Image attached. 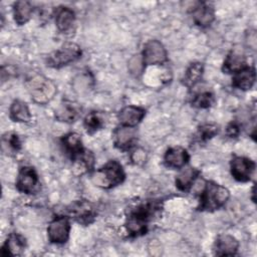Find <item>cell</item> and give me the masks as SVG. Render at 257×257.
<instances>
[{"label": "cell", "mask_w": 257, "mask_h": 257, "mask_svg": "<svg viewBox=\"0 0 257 257\" xmlns=\"http://www.w3.org/2000/svg\"><path fill=\"white\" fill-rule=\"evenodd\" d=\"M162 210V205L158 201H147L133 208L124 222V227L131 237H140L148 232L149 223L153 217Z\"/></svg>", "instance_id": "6da1fadb"}, {"label": "cell", "mask_w": 257, "mask_h": 257, "mask_svg": "<svg viewBox=\"0 0 257 257\" xmlns=\"http://www.w3.org/2000/svg\"><path fill=\"white\" fill-rule=\"evenodd\" d=\"M230 198V192L227 188L213 182L207 181L199 196L198 211L214 212L219 210Z\"/></svg>", "instance_id": "7a4b0ae2"}, {"label": "cell", "mask_w": 257, "mask_h": 257, "mask_svg": "<svg viewBox=\"0 0 257 257\" xmlns=\"http://www.w3.org/2000/svg\"><path fill=\"white\" fill-rule=\"evenodd\" d=\"M25 86L32 100L38 104L48 103L57 92L55 83L39 73L29 76L25 81Z\"/></svg>", "instance_id": "3957f363"}, {"label": "cell", "mask_w": 257, "mask_h": 257, "mask_svg": "<svg viewBox=\"0 0 257 257\" xmlns=\"http://www.w3.org/2000/svg\"><path fill=\"white\" fill-rule=\"evenodd\" d=\"M125 179L122 166L115 160L107 162L104 166L96 170L92 176V183L102 189H111L120 185Z\"/></svg>", "instance_id": "277c9868"}, {"label": "cell", "mask_w": 257, "mask_h": 257, "mask_svg": "<svg viewBox=\"0 0 257 257\" xmlns=\"http://www.w3.org/2000/svg\"><path fill=\"white\" fill-rule=\"evenodd\" d=\"M82 51L78 44L74 42H65L58 49L51 52L47 58V66L52 68H61L81 57Z\"/></svg>", "instance_id": "5b68a950"}, {"label": "cell", "mask_w": 257, "mask_h": 257, "mask_svg": "<svg viewBox=\"0 0 257 257\" xmlns=\"http://www.w3.org/2000/svg\"><path fill=\"white\" fill-rule=\"evenodd\" d=\"M64 215L80 224L88 225L94 221L96 211L91 202L87 200H77L65 207Z\"/></svg>", "instance_id": "8992f818"}, {"label": "cell", "mask_w": 257, "mask_h": 257, "mask_svg": "<svg viewBox=\"0 0 257 257\" xmlns=\"http://www.w3.org/2000/svg\"><path fill=\"white\" fill-rule=\"evenodd\" d=\"M141 55L146 67L151 65H162L168 60V53L165 46L157 39H151L146 42Z\"/></svg>", "instance_id": "52a82bcc"}, {"label": "cell", "mask_w": 257, "mask_h": 257, "mask_svg": "<svg viewBox=\"0 0 257 257\" xmlns=\"http://www.w3.org/2000/svg\"><path fill=\"white\" fill-rule=\"evenodd\" d=\"M71 225L65 215H59L53 218L47 228V236L51 243L64 244L69 239Z\"/></svg>", "instance_id": "ba28073f"}, {"label": "cell", "mask_w": 257, "mask_h": 257, "mask_svg": "<svg viewBox=\"0 0 257 257\" xmlns=\"http://www.w3.org/2000/svg\"><path fill=\"white\" fill-rule=\"evenodd\" d=\"M255 168V162L246 157L234 156L230 161L231 175L237 182L246 183L250 181Z\"/></svg>", "instance_id": "9c48e42d"}, {"label": "cell", "mask_w": 257, "mask_h": 257, "mask_svg": "<svg viewBox=\"0 0 257 257\" xmlns=\"http://www.w3.org/2000/svg\"><path fill=\"white\" fill-rule=\"evenodd\" d=\"M191 4L192 6L189 7V12L191 13L195 24L203 28L209 27L215 20L214 7L207 2L202 1L193 2Z\"/></svg>", "instance_id": "30bf717a"}, {"label": "cell", "mask_w": 257, "mask_h": 257, "mask_svg": "<svg viewBox=\"0 0 257 257\" xmlns=\"http://www.w3.org/2000/svg\"><path fill=\"white\" fill-rule=\"evenodd\" d=\"M38 182L39 179L35 169L30 166H24L21 167L18 172L15 186L20 193L32 194L37 187Z\"/></svg>", "instance_id": "8fae6325"}, {"label": "cell", "mask_w": 257, "mask_h": 257, "mask_svg": "<svg viewBox=\"0 0 257 257\" xmlns=\"http://www.w3.org/2000/svg\"><path fill=\"white\" fill-rule=\"evenodd\" d=\"M114 147L125 151L130 150L137 141V131L135 127L119 125L112 133Z\"/></svg>", "instance_id": "7c38bea8"}, {"label": "cell", "mask_w": 257, "mask_h": 257, "mask_svg": "<svg viewBox=\"0 0 257 257\" xmlns=\"http://www.w3.org/2000/svg\"><path fill=\"white\" fill-rule=\"evenodd\" d=\"M246 66H248V63L244 51L241 48H232L223 62L222 70L224 73L234 74Z\"/></svg>", "instance_id": "4fadbf2b"}, {"label": "cell", "mask_w": 257, "mask_h": 257, "mask_svg": "<svg viewBox=\"0 0 257 257\" xmlns=\"http://www.w3.org/2000/svg\"><path fill=\"white\" fill-rule=\"evenodd\" d=\"M190 160V155L183 147L169 148L164 156V163L166 167L171 169H182Z\"/></svg>", "instance_id": "5bb4252c"}, {"label": "cell", "mask_w": 257, "mask_h": 257, "mask_svg": "<svg viewBox=\"0 0 257 257\" xmlns=\"http://www.w3.org/2000/svg\"><path fill=\"white\" fill-rule=\"evenodd\" d=\"M145 115V108L137 105H126L119 110L117 118L121 125L136 127L143 120Z\"/></svg>", "instance_id": "9a60e30c"}, {"label": "cell", "mask_w": 257, "mask_h": 257, "mask_svg": "<svg viewBox=\"0 0 257 257\" xmlns=\"http://www.w3.org/2000/svg\"><path fill=\"white\" fill-rule=\"evenodd\" d=\"M61 145L66 155L75 162L84 152L81 137L76 133H68L61 138Z\"/></svg>", "instance_id": "2e32d148"}, {"label": "cell", "mask_w": 257, "mask_h": 257, "mask_svg": "<svg viewBox=\"0 0 257 257\" xmlns=\"http://www.w3.org/2000/svg\"><path fill=\"white\" fill-rule=\"evenodd\" d=\"M239 248L238 240L229 234L219 235L214 244V254L216 256H234Z\"/></svg>", "instance_id": "e0dca14e"}, {"label": "cell", "mask_w": 257, "mask_h": 257, "mask_svg": "<svg viewBox=\"0 0 257 257\" xmlns=\"http://www.w3.org/2000/svg\"><path fill=\"white\" fill-rule=\"evenodd\" d=\"M256 80V72L253 66H246L240 71L233 74L232 77V86L241 89V90H249L252 88Z\"/></svg>", "instance_id": "ac0fdd59"}, {"label": "cell", "mask_w": 257, "mask_h": 257, "mask_svg": "<svg viewBox=\"0 0 257 257\" xmlns=\"http://www.w3.org/2000/svg\"><path fill=\"white\" fill-rule=\"evenodd\" d=\"M55 25L60 32L69 31L75 22V13L72 9L66 6H59L54 13Z\"/></svg>", "instance_id": "d6986e66"}, {"label": "cell", "mask_w": 257, "mask_h": 257, "mask_svg": "<svg viewBox=\"0 0 257 257\" xmlns=\"http://www.w3.org/2000/svg\"><path fill=\"white\" fill-rule=\"evenodd\" d=\"M26 247V241L24 237L17 233H11L8 235L1 250L2 256H17L20 255Z\"/></svg>", "instance_id": "ffe728a7"}, {"label": "cell", "mask_w": 257, "mask_h": 257, "mask_svg": "<svg viewBox=\"0 0 257 257\" xmlns=\"http://www.w3.org/2000/svg\"><path fill=\"white\" fill-rule=\"evenodd\" d=\"M200 174H201L200 170L193 167H188L183 169L176 177V180H175L176 187L182 192H188L194 185L195 181L199 178Z\"/></svg>", "instance_id": "44dd1931"}, {"label": "cell", "mask_w": 257, "mask_h": 257, "mask_svg": "<svg viewBox=\"0 0 257 257\" xmlns=\"http://www.w3.org/2000/svg\"><path fill=\"white\" fill-rule=\"evenodd\" d=\"M203 74H204V64L202 62H193L187 67L184 73L182 82L188 88H192L201 81Z\"/></svg>", "instance_id": "7402d4cb"}, {"label": "cell", "mask_w": 257, "mask_h": 257, "mask_svg": "<svg viewBox=\"0 0 257 257\" xmlns=\"http://www.w3.org/2000/svg\"><path fill=\"white\" fill-rule=\"evenodd\" d=\"M9 117L16 122H29L31 120V113L26 102L20 99H15L9 108Z\"/></svg>", "instance_id": "603a6c76"}, {"label": "cell", "mask_w": 257, "mask_h": 257, "mask_svg": "<svg viewBox=\"0 0 257 257\" xmlns=\"http://www.w3.org/2000/svg\"><path fill=\"white\" fill-rule=\"evenodd\" d=\"M78 117L77 107L70 101L61 102L55 109V118L58 121L71 123Z\"/></svg>", "instance_id": "cb8c5ba5"}, {"label": "cell", "mask_w": 257, "mask_h": 257, "mask_svg": "<svg viewBox=\"0 0 257 257\" xmlns=\"http://www.w3.org/2000/svg\"><path fill=\"white\" fill-rule=\"evenodd\" d=\"M33 8L29 1H17L13 5L14 21L18 25L27 23L32 16Z\"/></svg>", "instance_id": "d4e9b609"}, {"label": "cell", "mask_w": 257, "mask_h": 257, "mask_svg": "<svg viewBox=\"0 0 257 257\" xmlns=\"http://www.w3.org/2000/svg\"><path fill=\"white\" fill-rule=\"evenodd\" d=\"M83 126L88 134L92 135L103 126V119L97 111H90L83 119Z\"/></svg>", "instance_id": "484cf974"}, {"label": "cell", "mask_w": 257, "mask_h": 257, "mask_svg": "<svg viewBox=\"0 0 257 257\" xmlns=\"http://www.w3.org/2000/svg\"><path fill=\"white\" fill-rule=\"evenodd\" d=\"M214 102H215V95L212 91H209V90L196 93L191 100L192 106L197 108H209L214 104Z\"/></svg>", "instance_id": "4316f807"}, {"label": "cell", "mask_w": 257, "mask_h": 257, "mask_svg": "<svg viewBox=\"0 0 257 257\" xmlns=\"http://www.w3.org/2000/svg\"><path fill=\"white\" fill-rule=\"evenodd\" d=\"M92 85H93V77L89 72L78 74L73 81V87L79 93L88 91V89L91 88Z\"/></svg>", "instance_id": "83f0119b"}, {"label": "cell", "mask_w": 257, "mask_h": 257, "mask_svg": "<svg viewBox=\"0 0 257 257\" xmlns=\"http://www.w3.org/2000/svg\"><path fill=\"white\" fill-rule=\"evenodd\" d=\"M219 127L215 123H204L198 127L197 138L199 142H207L218 135Z\"/></svg>", "instance_id": "f1b7e54d"}, {"label": "cell", "mask_w": 257, "mask_h": 257, "mask_svg": "<svg viewBox=\"0 0 257 257\" xmlns=\"http://www.w3.org/2000/svg\"><path fill=\"white\" fill-rule=\"evenodd\" d=\"M3 148L7 147L12 152H18L21 149V141L17 134L15 133H6L2 137Z\"/></svg>", "instance_id": "f546056e"}, {"label": "cell", "mask_w": 257, "mask_h": 257, "mask_svg": "<svg viewBox=\"0 0 257 257\" xmlns=\"http://www.w3.org/2000/svg\"><path fill=\"white\" fill-rule=\"evenodd\" d=\"M145 69H146V66L144 65V62H143L141 54L134 55L128 60V70H130V73L132 75L138 77V76L143 74Z\"/></svg>", "instance_id": "4dcf8cb0"}, {"label": "cell", "mask_w": 257, "mask_h": 257, "mask_svg": "<svg viewBox=\"0 0 257 257\" xmlns=\"http://www.w3.org/2000/svg\"><path fill=\"white\" fill-rule=\"evenodd\" d=\"M240 125L237 121H231L226 127V134L230 138H237L240 134Z\"/></svg>", "instance_id": "1f68e13d"}, {"label": "cell", "mask_w": 257, "mask_h": 257, "mask_svg": "<svg viewBox=\"0 0 257 257\" xmlns=\"http://www.w3.org/2000/svg\"><path fill=\"white\" fill-rule=\"evenodd\" d=\"M131 159H132V161H133L135 164H138V165L144 163L145 160H146L145 151L142 150V149H137L136 151H134V152L132 153Z\"/></svg>", "instance_id": "d6a6232c"}, {"label": "cell", "mask_w": 257, "mask_h": 257, "mask_svg": "<svg viewBox=\"0 0 257 257\" xmlns=\"http://www.w3.org/2000/svg\"><path fill=\"white\" fill-rule=\"evenodd\" d=\"M246 41H247L250 48L255 49V47H256V33H255V30H250L247 33V40Z\"/></svg>", "instance_id": "836d02e7"}, {"label": "cell", "mask_w": 257, "mask_h": 257, "mask_svg": "<svg viewBox=\"0 0 257 257\" xmlns=\"http://www.w3.org/2000/svg\"><path fill=\"white\" fill-rule=\"evenodd\" d=\"M255 187H253L252 188V200H253V202H255Z\"/></svg>", "instance_id": "e575fe53"}]
</instances>
